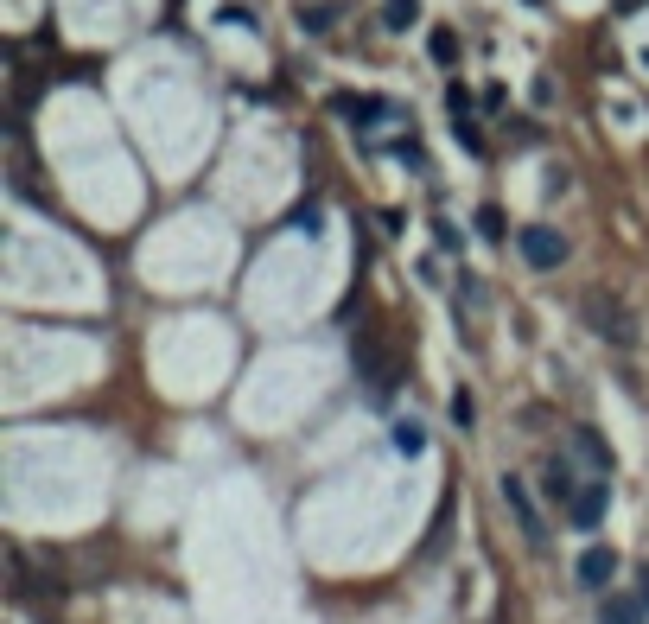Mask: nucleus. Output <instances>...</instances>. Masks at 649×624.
<instances>
[{
    "label": "nucleus",
    "mask_w": 649,
    "mask_h": 624,
    "mask_svg": "<svg viewBox=\"0 0 649 624\" xmlns=\"http://www.w3.org/2000/svg\"><path fill=\"white\" fill-rule=\"evenodd\" d=\"M503 504H510V516H516V529H522V542H529V548H548V516H541V504H535L529 478L503 472Z\"/></svg>",
    "instance_id": "nucleus-1"
},
{
    "label": "nucleus",
    "mask_w": 649,
    "mask_h": 624,
    "mask_svg": "<svg viewBox=\"0 0 649 624\" xmlns=\"http://www.w3.org/2000/svg\"><path fill=\"white\" fill-rule=\"evenodd\" d=\"M586 319H592V332L611 338L618 351H630V344H637V319H630L618 300H605V293H592V300H586Z\"/></svg>",
    "instance_id": "nucleus-2"
},
{
    "label": "nucleus",
    "mask_w": 649,
    "mask_h": 624,
    "mask_svg": "<svg viewBox=\"0 0 649 624\" xmlns=\"http://www.w3.org/2000/svg\"><path fill=\"white\" fill-rule=\"evenodd\" d=\"M516 249H522V262H529V268H560V262H567V242H560L548 223H529V230L516 236Z\"/></svg>",
    "instance_id": "nucleus-3"
},
{
    "label": "nucleus",
    "mask_w": 649,
    "mask_h": 624,
    "mask_svg": "<svg viewBox=\"0 0 649 624\" xmlns=\"http://www.w3.org/2000/svg\"><path fill=\"white\" fill-rule=\"evenodd\" d=\"M331 109H338L344 121H357V128H376V121L389 115V102L382 96H331Z\"/></svg>",
    "instance_id": "nucleus-4"
},
{
    "label": "nucleus",
    "mask_w": 649,
    "mask_h": 624,
    "mask_svg": "<svg viewBox=\"0 0 649 624\" xmlns=\"http://www.w3.org/2000/svg\"><path fill=\"white\" fill-rule=\"evenodd\" d=\"M567 516H573V529H599V516H605V478H592L586 491L567 504Z\"/></svg>",
    "instance_id": "nucleus-5"
},
{
    "label": "nucleus",
    "mask_w": 649,
    "mask_h": 624,
    "mask_svg": "<svg viewBox=\"0 0 649 624\" xmlns=\"http://www.w3.org/2000/svg\"><path fill=\"white\" fill-rule=\"evenodd\" d=\"M611 574H618V554L611 548H586L580 554V586H592V593H605Z\"/></svg>",
    "instance_id": "nucleus-6"
},
{
    "label": "nucleus",
    "mask_w": 649,
    "mask_h": 624,
    "mask_svg": "<svg viewBox=\"0 0 649 624\" xmlns=\"http://www.w3.org/2000/svg\"><path fill=\"white\" fill-rule=\"evenodd\" d=\"M643 618H649L643 599H611L605 593V605H599V624H643Z\"/></svg>",
    "instance_id": "nucleus-7"
},
{
    "label": "nucleus",
    "mask_w": 649,
    "mask_h": 624,
    "mask_svg": "<svg viewBox=\"0 0 649 624\" xmlns=\"http://www.w3.org/2000/svg\"><path fill=\"white\" fill-rule=\"evenodd\" d=\"M573 446H580V453H586V465H592V472H611V453H605V440H599V433H592V427H580V433H573Z\"/></svg>",
    "instance_id": "nucleus-8"
},
{
    "label": "nucleus",
    "mask_w": 649,
    "mask_h": 624,
    "mask_svg": "<svg viewBox=\"0 0 649 624\" xmlns=\"http://www.w3.org/2000/svg\"><path fill=\"white\" fill-rule=\"evenodd\" d=\"M420 20V0H382V26L389 32H408Z\"/></svg>",
    "instance_id": "nucleus-9"
},
{
    "label": "nucleus",
    "mask_w": 649,
    "mask_h": 624,
    "mask_svg": "<svg viewBox=\"0 0 649 624\" xmlns=\"http://www.w3.org/2000/svg\"><path fill=\"white\" fill-rule=\"evenodd\" d=\"M446 115H452V121H471V90H459V83H452V90H446Z\"/></svg>",
    "instance_id": "nucleus-10"
},
{
    "label": "nucleus",
    "mask_w": 649,
    "mask_h": 624,
    "mask_svg": "<svg viewBox=\"0 0 649 624\" xmlns=\"http://www.w3.org/2000/svg\"><path fill=\"white\" fill-rule=\"evenodd\" d=\"M452 58H459V39L440 26V32H433V64H452Z\"/></svg>",
    "instance_id": "nucleus-11"
},
{
    "label": "nucleus",
    "mask_w": 649,
    "mask_h": 624,
    "mask_svg": "<svg viewBox=\"0 0 649 624\" xmlns=\"http://www.w3.org/2000/svg\"><path fill=\"white\" fill-rule=\"evenodd\" d=\"M395 446H401V453H420V446H427V433H420L414 421H401L395 427Z\"/></svg>",
    "instance_id": "nucleus-12"
},
{
    "label": "nucleus",
    "mask_w": 649,
    "mask_h": 624,
    "mask_svg": "<svg viewBox=\"0 0 649 624\" xmlns=\"http://www.w3.org/2000/svg\"><path fill=\"white\" fill-rule=\"evenodd\" d=\"M478 230H484L490 242H503V211H497V204H484V211H478Z\"/></svg>",
    "instance_id": "nucleus-13"
},
{
    "label": "nucleus",
    "mask_w": 649,
    "mask_h": 624,
    "mask_svg": "<svg viewBox=\"0 0 649 624\" xmlns=\"http://www.w3.org/2000/svg\"><path fill=\"white\" fill-rule=\"evenodd\" d=\"M452 134L465 141V153H484V134H478V121H452Z\"/></svg>",
    "instance_id": "nucleus-14"
},
{
    "label": "nucleus",
    "mask_w": 649,
    "mask_h": 624,
    "mask_svg": "<svg viewBox=\"0 0 649 624\" xmlns=\"http://www.w3.org/2000/svg\"><path fill=\"white\" fill-rule=\"evenodd\" d=\"M471 414H478V408H471V389H452V421L471 427Z\"/></svg>",
    "instance_id": "nucleus-15"
},
{
    "label": "nucleus",
    "mask_w": 649,
    "mask_h": 624,
    "mask_svg": "<svg viewBox=\"0 0 649 624\" xmlns=\"http://www.w3.org/2000/svg\"><path fill=\"white\" fill-rule=\"evenodd\" d=\"M300 26H306V32H325V26H331V7H312Z\"/></svg>",
    "instance_id": "nucleus-16"
},
{
    "label": "nucleus",
    "mask_w": 649,
    "mask_h": 624,
    "mask_svg": "<svg viewBox=\"0 0 649 624\" xmlns=\"http://www.w3.org/2000/svg\"><path fill=\"white\" fill-rule=\"evenodd\" d=\"M643 605H649V574H643Z\"/></svg>",
    "instance_id": "nucleus-17"
}]
</instances>
